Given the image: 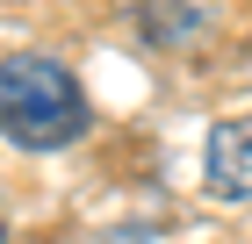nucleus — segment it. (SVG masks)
<instances>
[{"label": "nucleus", "mask_w": 252, "mask_h": 244, "mask_svg": "<svg viewBox=\"0 0 252 244\" xmlns=\"http://www.w3.org/2000/svg\"><path fill=\"white\" fill-rule=\"evenodd\" d=\"M94 108L79 94L72 65L43 51H22V57H0V136L15 151H65L87 136Z\"/></svg>", "instance_id": "f257e3e1"}, {"label": "nucleus", "mask_w": 252, "mask_h": 244, "mask_svg": "<svg viewBox=\"0 0 252 244\" xmlns=\"http://www.w3.org/2000/svg\"><path fill=\"white\" fill-rule=\"evenodd\" d=\"M209 194L216 201H252V115L216 122V136H209Z\"/></svg>", "instance_id": "f03ea898"}]
</instances>
